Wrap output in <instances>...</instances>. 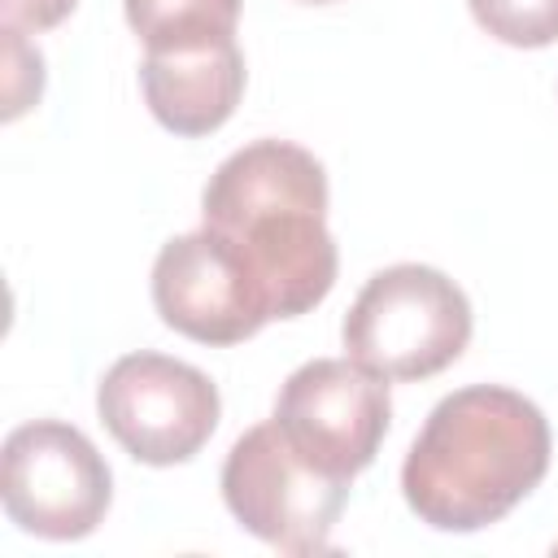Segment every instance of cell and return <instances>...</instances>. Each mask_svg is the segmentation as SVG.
Here are the masks:
<instances>
[{
	"instance_id": "1",
	"label": "cell",
	"mask_w": 558,
	"mask_h": 558,
	"mask_svg": "<svg viewBox=\"0 0 558 558\" xmlns=\"http://www.w3.org/2000/svg\"><path fill=\"white\" fill-rule=\"evenodd\" d=\"M201 227L244 257L275 318L310 314L336 283L327 170L301 144L253 140L235 148L201 192Z\"/></svg>"
},
{
	"instance_id": "2",
	"label": "cell",
	"mask_w": 558,
	"mask_h": 558,
	"mask_svg": "<svg viewBox=\"0 0 558 558\" xmlns=\"http://www.w3.org/2000/svg\"><path fill=\"white\" fill-rule=\"evenodd\" d=\"M549 471V423L536 401L501 384H471L436 401L414 436L401 493L436 532H480L506 519Z\"/></svg>"
},
{
	"instance_id": "3",
	"label": "cell",
	"mask_w": 558,
	"mask_h": 558,
	"mask_svg": "<svg viewBox=\"0 0 558 558\" xmlns=\"http://www.w3.org/2000/svg\"><path fill=\"white\" fill-rule=\"evenodd\" d=\"M344 353L379 379H427L453 366L471 340V301L436 266L375 270L344 314Z\"/></svg>"
},
{
	"instance_id": "4",
	"label": "cell",
	"mask_w": 558,
	"mask_h": 558,
	"mask_svg": "<svg viewBox=\"0 0 558 558\" xmlns=\"http://www.w3.org/2000/svg\"><path fill=\"white\" fill-rule=\"evenodd\" d=\"M222 501L257 541L292 558H314L331 549L349 480L310 466L270 418L231 445L222 462Z\"/></svg>"
},
{
	"instance_id": "5",
	"label": "cell",
	"mask_w": 558,
	"mask_h": 558,
	"mask_svg": "<svg viewBox=\"0 0 558 558\" xmlns=\"http://www.w3.org/2000/svg\"><path fill=\"white\" fill-rule=\"evenodd\" d=\"M0 501L9 523L44 541H83L113 501V475L96 445L61 423L35 418L9 432L0 453Z\"/></svg>"
},
{
	"instance_id": "6",
	"label": "cell",
	"mask_w": 558,
	"mask_h": 558,
	"mask_svg": "<svg viewBox=\"0 0 558 558\" xmlns=\"http://www.w3.org/2000/svg\"><path fill=\"white\" fill-rule=\"evenodd\" d=\"M96 410L135 462L174 466L214 436L222 401L205 371L166 353H126L105 371Z\"/></svg>"
},
{
	"instance_id": "7",
	"label": "cell",
	"mask_w": 558,
	"mask_h": 558,
	"mask_svg": "<svg viewBox=\"0 0 558 558\" xmlns=\"http://www.w3.org/2000/svg\"><path fill=\"white\" fill-rule=\"evenodd\" d=\"M388 379L353 357H314L296 366L275 397V427L318 471L349 480L366 471L388 436Z\"/></svg>"
},
{
	"instance_id": "8",
	"label": "cell",
	"mask_w": 558,
	"mask_h": 558,
	"mask_svg": "<svg viewBox=\"0 0 558 558\" xmlns=\"http://www.w3.org/2000/svg\"><path fill=\"white\" fill-rule=\"evenodd\" d=\"M153 305L166 327L196 344H240L275 318L244 257L209 227L161 244L153 262Z\"/></svg>"
},
{
	"instance_id": "9",
	"label": "cell",
	"mask_w": 558,
	"mask_h": 558,
	"mask_svg": "<svg viewBox=\"0 0 558 558\" xmlns=\"http://www.w3.org/2000/svg\"><path fill=\"white\" fill-rule=\"evenodd\" d=\"M140 87H144L153 118L166 131L209 135L235 113L244 96V57L235 39L144 52Z\"/></svg>"
},
{
	"instance_id": "10",
	"label": "cell",
	"mask_w": 558,
	"mask_h": 558,
	"mask_svg": "<svg viewBox=\"0 0 558 558\" xmlns=\"http://www.w3.org/2000/svg\"><path fill=\"white\" fill-rule=\"evenodd\" d=\"M122 9L144 52L235 39L240 22V0H122Z\"/></svg>"
},
{
	"instance_id": "11",
	"label": "cell",
	"mask_w": 558,
	"mask_h": 558,
	"mask_svg": "<svg viewBox=\"0 0 558 558\" xmlns=\"http://www.w3.org/2000/svg\"><path fill=\"white\" fill-rule=\"evenodd\" d=\"M480 31L510 48L558 44V0H466Z\"/></svg>"
},
{
	"instance_id": "12",
	"label": "cell",
	"mask_w": 558,
	"mask_h": 558,
	"mask_svg": "<svg viewBox=\"0 0 558 558\" xmlns=\"http://www.w3.org/2000/svg\"><path fill=\"white\" fill-rule=\"evenodd\" d=\"M4 118L13 122L22 109H31L44 92V57L22 39V31L4 26Z\"/></svg>"
},
{
	"instance_id": "13",
	"label": "cell",
	"mask_w": 558,
	"mask_h": 558,
	"mask_svg": "<svg viewBox=\"0 0 558 558\" xmlns=\"http://www.w3.org/2000/svg\"><path fill=\"white\" fill-rule=\"evenodd\" d=\"M78 0H0V22L13 31H52L74 13Z\"/></svg>"
},
{
	"instance_id": "14",
	"label": "cell",
	"mask_w": 558,
	"mask_h": 558,
	"mask_svg": "<svg viewBox=\"0 0 558 558\" xmlns=\"http://www.w3.org/2000/svg\"><path fill=\"white\" fill-rule=\"evenodd\" d=\"M301 4H336V0H301Z\"/></svg>"
}]
</instances>
